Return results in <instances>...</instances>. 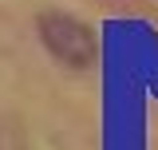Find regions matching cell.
I'll return each mask as SVG.
<instances>
[{
	"label": "cell",
	"instance_id": "7a4b0ae2",
	"mask_svg": "<svg viewBox=\"0 0 158 150\" xmlns=\"http://www.w3.org/2000/svg\"><path fill=\"white\" fill-rule=\"evenodd\" d=\"M0 150H28V134L16 115H0Z\"/></svg>",
	"mask_w": 158,
	"mask_h": 150
},
{
	"label": "cell",
	"instance_id": "6da1fadb",
	"mask_svg": "<svg viewBox=\"0 0 158 150\" xmlns=\"http://www.w3.org/2000/svg\"><path fill=\"white\" fill-rule=\"evenodd\" d=\"M36 32H40V44L52 52V59H59L63 67H75V71L95 67L99 36H95V28H91L87 20H79L75 12L44 8L36 16Z\"/></svg>",
	"mask_w": 158,
	"mask_h": 150
}]
</instances>
